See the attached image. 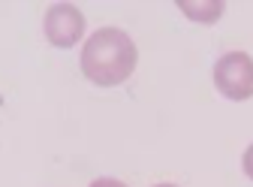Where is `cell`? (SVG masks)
Returning a JSON list of instances; mask_svg holds the SVG:
<instances>
[{
  "instance_id": "obj_2",
  "label": "cell",
  "mask_w": 253,
  "mask_h": 187,
  "mask_svg": "<svg viewBox=\"0 0 253 187\" xmlns=\"http://www.w3.org/2000/svg\"><path fill=\"white\" fill-rule=\"evenodd\" d=\"M214 85L223 97L241 103L253 97V60L244 51H229L217 60L214 67Z\"/></svg>"
},
{
  "instance_id": "obj_3",
  "label": "cell",
  "mask_w": 253,
  "mask_h": 187,
  "mask_svg": "<svg viewBox=\"0 0 253 187\" xmlns=\"http://www.w3.org/2000/svg\"><path fill=\"white\" fill-rule=\"evenodd\" d=\"M84 34V15L73 3H54L45 12V37L57 48H73Z\"/></svg>"
},
{
  "instance_id": "obj_7",
  "label": "cell",
  "mask_w": 253,
  "mask_h": 187,
  "mask_svg": "<svg viewBox=\"0 0 253 187\" xmlns=\"http://www.w3.org/2000/svg\"><path fill=\"white\" fill-rule=\"evenodd\" d=\"M154 187H178V184H154Z\"/></svg>"
},
{
  "instance_id": "obj_5",
  "label": "cell",
  "mask_w": 253,
  "mask_h": 187,
  "mask_svg": "<svg viewBox=\"0 0 253 187\" xmlns=\"http://www.w3.org/2000/svg\"><path fill=\"white\" fill-rule=\"evenodd\" d=\"M241 166H244V175L253 181V145L244 151V157H241Z\"/></svg>"
},
{
  "instance_id": "obj_4",
  "label": "cell",
  "mask_w": 253,
  "mask_h": 187,
  "mask_svg": "<svg viewBox=\"0 0 253 187\" xmlns=\"http://www.w3.org/2000/svg\"><path fill=\"white\" fill-rule=\"evenodd\" d=\"M178 9L187 12V18H193V21H205V24H211V21H217L220 15H223L226 6H223V3H187V0H181Z\"/></svg>"
},
{
  "instance_id": "obj_6",
  "label": "cell",
  "mask_w": 253,
  "mask_h": 187,
  "mask_svg": "<svg viewBox=\"0 0 253 187\" xmlns=\"http://www.w3.org/2000/svg\"><path fill=\"white\" fill-rule=\"evenodd\" d=\"M87 187H126L124 181H118V178H97L93 184H87Z\"/></svg>"
},
{
  "instance_id": "obj_1",
  "label": "cell",
  "mask_w": 253,
  "mask_h": 187,
  "mask_svg": "<svg viewBox=\"0 0 253 187\" xmlns=\"http://www.w3.org/2000/svg\"><path fill=\"white\" fill-rule=\"evenodd\" d=\"M136 43L118 27H100L82 48V73L100 88H115L136 70Z\"/></svg>"
}]
</instances>
